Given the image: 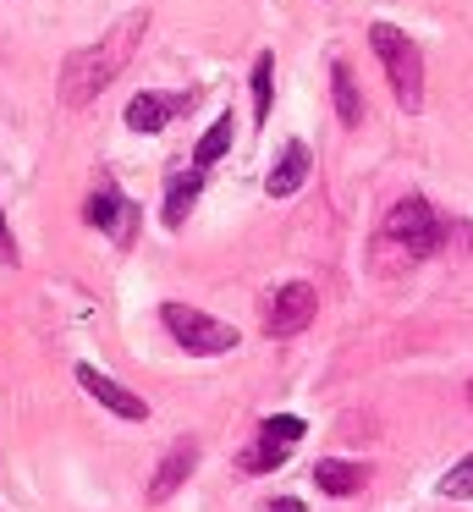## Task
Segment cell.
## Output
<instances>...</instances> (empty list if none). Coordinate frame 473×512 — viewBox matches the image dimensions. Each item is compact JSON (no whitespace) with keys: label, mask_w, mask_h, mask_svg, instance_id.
Listing matches in <instances>:
<instances>
[{"label":"cell","mask_w":473,"mask_h":512,"mask_svg":"<svg viewBox=\"0 0 473 512\" xmlns=\"http://www.w3.org/2000/svg\"><path fill=\"white\" fill-rule=\"evenodd\" d=\"M330 94H336L341 127H358V122H363V100H358V83H352V67H347V61H336V67H330Z\"/></svg>","instance_id":"13"},{"label":"cell","mask_w":473,"mask_h":512,"mask_svg":"<svg viewBox=\"0 0 473 512\" xmlns=\"http://www.w3.org/2000/svg\"><path fill=\"white\" fill-rule=\"evenodd\" d=\"M193 463H198V441H193V435H182V441H176L171 452L160 457V468H154V479H149V501L176 496V485H182V479L193 474Z\"/></svg>","instance_id":"9"},{"label":"cell","mask_w":473,"mask_h":512,"mask_svg":"<svg viewBox=\"0 0 473 512\" xmlns=\"http://www.w3.org/2000/svg\"><path fill=\"white\" fill-rule=\"evenodd\" d=\"M446 243V221H440V210L429 199H402L391 215H385L380 237H374V248H380V270H407L418 265V259H429L435 248Z\"/></svg>","instance_id":"2"},{"label":"cell","mask_w":473,"mask_h":512,"mask_svg":"<svg viewBox=\"0 0 473 512\" xmlns=\"http://www.w3.org/2000/svg\"><path fill=\"white\" fill-rule=\"evenodd\" d=\"M198 188H204V171H176V177H165V226H182L187 210L198 204Z\"/></svg>","instance_id":"12"},{"label":"cell","mask_w":473,"mask_h":512,"mask_svg":"<svg viewBox=\"0 0 473 512\" xmlns=\"http://www.w3.org/2000/svg\"><path fill=\"white\" fill-rule=\"evenodd\" d=\"M143 28H149V12H127L121 23L105 28V39H94V45L72 50V56L61 61V105H66V111L94 105L99 94L116 83V72L127 67L132 50L143 45Z\"/></svg>","instance_id":"1"},{"label":"cell","mask_w":473,"mask_h":512,"mask_svg":"<svg viewBox=\"0 0 473 512\" xmlns=\"http://www.w3.org/2000/svg\"><path fill=\"white\" fill-rule=\"evenodd\" d=\"M281 463H286V446H275V441H259L237 457L242 474H270V468H281Z\"/></svg>","instance_id":"17"},{"label":"cell","mask_w":473,"mask_h":512,"mask_svg":"<svg viewBox=\"0 0 473 512\" xmlns=\"http://www.w3.org/2000/svg\"><path fill=\"white\" fill-rule=\"evenodd\" d=\"M83 215H88V226H99L116 248H132V237H138V204L116 188H99L94 199L83 204Z\"/></svg>","instance_id":"5"},{"label":"cell","mask_w":473,"mask_h":512,"mask_svg":"<svg viewBox=\"0 0 473 512\" xmlns=\"http://www.w3.org/2000/svg\"><path fill=\"white\" fill-rule=\"evenodd\" d=\"M226 149H231V116H220V122L209 127L204 138H198V149H193V171H209L215 160H226Z\"/></svg>","instance_id":"15"},{"label":"cell","mask_w":473,"mask_h":512,"mask_svg":"<svg viewBox=\"0 0 473 512\" xmlns=\"http://www.w3.org/2000/svg\"><path fill=\"white\" fill-rule=\"evenodd\" d=\"M468 402H473V380H468Z\"/></svg>","instance_id":"21"},{"label":"cell","mask_w":473,"mask_h":512,"mask_svg":"<svg viewBox=\"0 0 473 512\" xmlns=\"http://www.w3.org/2000/svg\"><path fill=\"white\" fill-rule=\"evenodd\" d=\"M363 479H369L363 463H341V457H319L314 463V485L325 496H352V490H363Z\"/></svg>","instance_id":"11"},{"label":"cell","mask_w":473,"mask_h":512,"mask_svg":"<svg viewBox=\"0 0 473 512\" xmlns=\"http://www.w3.org/2000/svg\"><path fill=\"white\" fill-rule=\"evenodd\" d=\"M303 430H308V424L297 419V413H275V419H264V441H275V446L303 441Z\"/></svg>","instance_id":"18"},{"label":"cell","mask_w":473,"mask_h":512,"mask_svg":"<svg viewBox=\"0 0 473 512\" xmlns=\"http://www.w3.org/2000/svg\"><path fill=\"white\" fill-rule=\"evenodd\" d=\"M17 243H11V226H6V215H0V265H17Z\"/></svg>","instance_id":"19"},{"label":"cell","mask_w":473,"mask_h":512,"mask_svg":"<svg viewBox=\"0 0 473 512\" xmlns=\"http://www.w3.org/2000/svg\"><path fill=\"white\" fill-rule=\"evenodd\" d=\"M165 331L182 342V353H198V358H209V353H231V347L242 342L237 331H231L226 320H209V314H198V309H187V303H165Z\"/></svg>","instance_id":"4"},{"label":"cell","mask_w":473,"mask_h":512,"mask_svg":"<svg viewBox=\"0 0 473 512\" xmlns=\"http://www.w3.org/2000/svg\"><path fill=\"white\" fill-rule=\"evenodd\" d=\"M77 386H83L94 402H105L110 413H121V419H149V408H143V397H132V391H127V386H116L110 375H99L94 364H77Z\"/></svg>","instance_id":"7"},{"label":"cell","mask_w":473,"mask_h":512,"mask_svg":"<svg viewBox=\"0 0 473 512\" xmlns=\"http://www.w3.org/2000/svg\"><path fill=\"white\" fill-rule=\"evenodd\" d=\"M440 496H446V501H468L473 496V452L457 457V463L440 474Z\"/></svg>","instance_id":"16"},{"label":"cell","mask_w":473,"mask_h":512,"mask_svg":"<svg viewBox=\"0 0 473 512\" xmlns=\"http://www.w3.org/2000/svg\"><path fill=\"white\" fill-rule=\"evenodd\" d=\"M319 314V298L308 281H286V287H275V303H270V336H297L308 331Z\"/></svg>","instance_id":"6"},{"label":"cell","mask_w":473,"mask_h":512,"mask_svg":"<svg viewBox=\"0 0 473 512\" xmlns=\"http://www.w3.org/2000/svg\"><path fill=\"white\" fill-rule=\"evenodd\" d=\"M308 171H314V155H308V144H297V138H292V144L281 149V160H275L270 182H264L270 199H292V193L308 182Z\"/></svg>","instance_id":"10"},{"label":"cell","mask_w":473,"mask_h":512,"mask_svg":"<svg viewBox=\"0 0 473 512\" xmlns=\"http://www.w3.org/2000/svg\"><path fill=\"white\" fill-rule=\"evenodd\" d=\"M253 122H264V116H270V100H275V56L270 50H259V56H253Z\"/></svg>","instance_id":"14"},{"label":"cell","mask_w":473,"mask_h":512,"mask_svg":"<svg viewBox=\"0 0 473 512\" xmlns=\"http://www.w3.org/2000/svg\"><path fill=\"white\" fill-rule=\"evenodd\" d=\"M369 45H374V56L385 61V78H391L402 111H424V50H418L396 23H385V17L369 23Z\"/></svg>","instance_id":"3"},{"label":"cell","mask_w":473,"mask_h":512,"mask_svg":"<svg viewBox=\"0 0 473 512\" xmlns=\"http://www.w3.org/2000/svg\"><path fill=\"white\" fill-rule=\"evenodd\" d=\"M193 105V94H138V100L127 105V127L132 133H160L165 122H176V116Z\"/></svg>","instance_id":"8"},{"label":"cell","mask_w":473,"mask_h":512,"mask_svg":"<svg viewBox=\"0 0 473 512\" xmlns=\"http://www.w3.org/2000/svg\"><path fill=\"white\" fill-rule=\"evenodd\" d=\"M264 512H308L297 496H275V501H264Z\"/></svg>","instance_id":"20"}]
</instances>
